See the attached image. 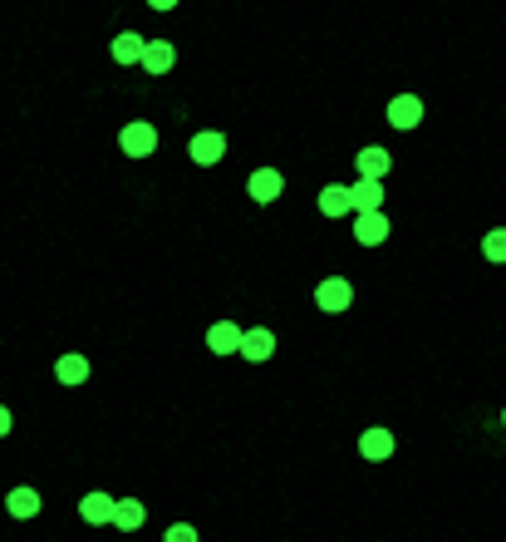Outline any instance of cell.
<instances>
[{"label":"cell","mask_w":506,"mask_h":542,"mask_svg":"<svg viewBox=\"0 0 506 542\" xmlns=\"http://www.w3.org/2000/svg\"><path fill=\"white\" fill-rule=\"evenodd\" d=\"M315 301H320V311H334V316H340V311H350L354 286H350L344 276H324V281H320V291H315Z\"/></svg>","instance_id":"obj_1"},{"label":"cell","mask_w":506,"mask_h":542,"mask_svg":"<svg viewBox=\"0 0 506 542\" xmlns=\"http://www.w3.org/2000/svg\"><path fill=\"white\" fill-rule=\"evenodd\" d=\"M79 513L84 518H89V523H113V513H119V503H113V498L109 493H89V498H84V503H79Z\"/></svg>","instance_id":"obj_13"},{"label":"cell","mask_w":506,"mask_h":542,"mask_svg":"<svg viewBox=\"0 0 506 542\" xmlns=\"http://www.w3.org/2000/svg\"><path fill=\"white\" fill-rule=\"evenodd\" d=\"M167 542H197V528H192V523H177V528H167Z\"/></svg>","instance_id":"obj_19"},{"label":"cell","mask_w":506,"mask_h":542,"mask_svg":"<svg viewBox=\"0 0 506 542\" xmlns=\"http://www.w3.org/2000/svg\"><path fill=\"white\" fill-rule=\"evenodd\" d=\"M388 168H394V153L388 149H364L360 153V178H388Z\"/></svg>","instance_id":"obj_14"},{"label":"cell","mask_w":506,"mask_h":542,"mask_svg":"<svg viewBox=\"0 0 506 542\" xmlns=\"http://www.w3.org/2000/svg\"><path fill=\"white\" fill-rule=\"evenodd\" d=\"M280 193H286L280 168H256V173H251V197H256V203H276Z\"/></svg>","instance_id":"obj_7"},{"label":"cell","mask_w":506,"mask_h":542,"mask_svg":"<svg viewBox=\"0 0 506 542\" xmlns=\"http://www.w3.org/2000/svg\"><path fill=\"white\" fill-rule=\"evenodd\" d=\"M5 434H10V410L0 404V439H5Z\"/></svg>","instance_id":"obj_20"},{"label":"cell","mask_w":506,"mask_h":542,"mask_svg":"<svg viewBox=\"0 0 506 542\" xmlns=\"http://www.w3.org/2000/svg\"><path fill=\"white\" fill-rule=\"evenodd\" d=\"M173 65H177V50L167 45V40H147V50H143V69H147V75H167Z\"/></svg>","instance_id":"obj_9"},{"label":"cell","mask_w":506,"mask_h":542,"mask_svg":"<svg viewBox=\"0 0 506 542\" xmlns=\"http://www.w3.org/2000/svg\"><path fill=\"white\" fill-rule=\"evenodd\" d=\"M482 252H487V262H506V227H497V232H487Z\"/></svg>","instance_id":"obj_18"},{"label":"cell","mask_w":506,"mask_h":542,"mask_svg":"<svg viewBox=\"0 0 506 542\" xmlns=\"http://www.w3.org/2000/svg\"><path fill=\"white\" fill-rule=\"evenodd\" d=\"M5 508H10V513H15V518H35V513H40V508H45V503H40V493H35V488H10Z\"/></svg>","instance_id":"obj_16"},{"label":"cell","mask_w":506,"mask_h":542,"mask_svg":"<svg viewBox=\"0 0 506 542\" xmlns=\"http://www.w3.org/2000/svg\"><path fill=\"white\" fill-rule=\"evenodd\" d=\"M153 5H157V10H173V5H177V0H153Z\"/></svg>","instance_id":"obj_21"},{"label":"cell","mask_w":506,"mask_h":542,"mask_svg":"<svg viewBox=\"0 0 506 542\" xmlns=\"http://www.w3.org/2000/svg\"><path fill=\"white\" fill-rule=\"evenodd\" d=\"M502 420H506V414H502Z\"/></svg>","instance_id":"obj_22"},{"label":"cell","mask_w":506,"mask_h":542,"mask_svg":"<svg viewBox=\"0 0 506 542\" xmlns=\"http://www.w3.org/2000/svg\"><path fill=\"white\" fill-rule=\"evenodd\" d=\"M123 153H133V158H147V153H157V129L153 123H129L123 129Z\"/></svg>","instance_id":"obj_2"},{"label":"cell","mask_w":506,"mask_h":542,"mask_svg":"<svg viewBox=\"0 0 506 542\" xmlns=\"http://www.w3.org/2000/svg\"><path fill=\"white\" fill-rule=\"evenodd\" d=\"M241 340H246V330H241L236 321H217L212 336H207V346H212L217 356H241Z\"/></svg>","instance_id":"obj_4"},{"label":"cell","mask_w":506,"mask_h":542,"mask_svg":"<svg viewBox=\"0 0 506 542\" xmlns=\"http://www.w3.org/2000/svg\"><path fill=\"white\" fill-rule=\"evenodd\" d=\"M143 50H147V40L138 35V30H123V35L113 40V55H119L123 65H143Z\"/></svg>","instance_id":"obj_15"},{"label":"cell","mask_w":506,"mask_h":542,"mask_svg":"<svg viewBox=\"0 0 506 542\" xmlns=\"http://www.w3.org/2000/svg\"><path fill=\"white\" fill-rule=\"evenodd\" d=\"M241 356H246V360H271V356H276V330H266V326L246 330V340H241Z\"/></svg>","instance_id":"obj_8"},{"label":"cell","mask_w":506,"mask_h":542,"mask_svg":"<svg viewBox=\"0 0 506 542\" xmlns=\"http://www.w3.org/2000/svg\"><path fill=\"white\" fill-rule=\"evenodd\" d=\"M221 153H226V133H192V158L197 163H221Z\"/></svg>","instance_id":"obj_12"},{"label":"cell","mask_w":506,"mask_h":542,"mask_svg":"<svg viewBox=\"0 0 506 542\" xmlns=\"http://www.w3.org/2000/svg\"><path fill=\"white\" fill-rule=\"evenodd\" d=\"M354 237H360L364 247L388 242V217L384 212H354Z\"/></svg>","instance_id":"obj_6"},{"label":"cell","mask_w":506,"mask_h":542,"mask_svg":"<svg viewBox=\"0 0 506 542\" xmlns=\"http://www.w3.org/2000/svg\"><path fill=\"white\" fill-rule=\"evenodd\" d=\"M143 523H147V508L138 503V498H123V503H119V513H113V528L133 533V528H143Z\"/></svg>","instance_id":"obj_17"},{"label":"cell","mask_w":506,"mask_h":542,"mask_svg":"<svg viewBox=\"0 0 506 542\" xmlns=\"http://www.w3.org/2000/svg\"><path fill=\"white\" fill-rule=\"evenodd\" d=\"M350 197H354V212H384V178H360L350 187Z\"/></svg>","instance_id":"obj_3"},{"label":"cell","mask_w":506,"mask_h":542,"mask_svg":"<svg viewBox=\"0 0 506 542\" xmlns=\"http://www.w3.org/2000/svg\"><path fill=\"white\" fill-rule=\"evenodd\" d=\"M320 212H324V217H350V212H354L350 187H344V183H330V187H324V193H320Z\"/></svg>","instance_id":"obj_11"},{"label":"cell","mask_w":506,"mask_h":542,"mask_svg":"<svg viewBox=\"0 0 506 542\" xmlns=\"http://www.w3.org/2000/svg\"><path fill=\"white\" fill-rule=\"evenodd\" d=\"M388 119H394V129H418V123H423V99H418V94H398V99L388 104Z\"/></svg>","instance_id":"obj_5"},{"label":"cell","mask_w":506,"mask_h":542,"mask_svg":"<svg viewBox=\"0 0 506 542\" xmlns=\"http://www.w3.org/2000/svg\"><path fill=\"white\" fill-rule=\"evenodd\" d=\"M360 449H364V458H368V464H384V458H394L398 439H394L388 429H368L364 439H360Z\"/></svg>","instance_id":"obj_10"}]
</instances>
